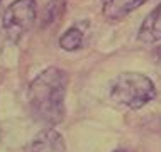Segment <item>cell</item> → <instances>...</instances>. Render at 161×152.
I'll use <instances>...</instances> for the list:
<instances>
[{"label":"cell","mask_w":161,"mask_h":152,"mask_svg":"<svg viewBox=\"0 0 161 152\" xmlns=\"http://www.w3.org/2000/svg\"><path fill=\"white\" fill-rule=\"evenodd\" d=\"M68 75L61 68L51 66L37 75L29 85L27 100L34 120L47 127L61 123L64 117V97Z\"/></svg>","instance_id":"obj_1"},{"label":"cell","mask_w":161,"mask_h":152,"mask_svg":"<svg viewBox=\"0 0 161 152\" xmlns=\"http://www.w3.org/2000/svg\"><path fill=\"white\" fill-rule=\"evenodd\" d=\"M110 97L130 110H139L156 97V88L151 78L141 73H122L112 81Z\"/></svg>","instance_id":"obj_2"},{"label":"cell","mask_w":161,"mask_h":152,"mask_svg":"<svg viewBox=\"0 0 161 152\" xmlns=\"http://www.w3.org/2000/svg\"><path fill=\"white\" fill-rule=\"evenodd\" d=\"M37 17L36 0H15L5 8L2 17L3 34L8 41L17 42L32 29Z\"/></svg>","instance_id":"obj_3"},{"label":"cell","mask_w":161,"mask_h":152,"mask_svg":"<svg viewBox=\"0 0 161 152\" xmlns=\"http://www.w3.org/2000/svg\"><path fill=\"white\" fill-rule=\"evenodd\" d=\"M64 149L66 145H64L61 134L53 127H47L29 142L25 152H64Z\"/></svg>","instance_id":"obj_4"},{"label":"cell","mask_w":161,"mask_h":152,"mask_svg":"<svg viewBox=\"0 0 161 152\" xmlns=\"http://www.w3.org/2000/svg\"><path fill=\"white\" fill-rule=\"evenodd\" d=\"M146 2L147 0H103L102 14L108 20H120Z\"/></svg>","instance_id":"obj_5"},{"label":"cell","mask_w":161,"mask_h":152,"mask_svg":"<svg viewBox=\"0 0 161 152\" xmlns=\"http://www.w3.org/2000/svg\"><path fill=\"white\" fill-rule=\"evenodd\" d=\"M137 41L144 44L161 41V3L142 20L137 32Z\"/></svg>","instance_id":"obj_6"},{"label":"cell","mask_w":161,"mask_h":152,"mask_svg":"<svg viewBox=\"0 0 161 152\" xmlns=\"http://www.w3.org/2000/svg\"><path fill=\"white\" fill-rule=\"evenodd\" d=\"M83 44V32L78 27H71L59 37V46L64 51H76Z\"/></svg>","instance_id":"obj_7"},{"label":"cell","mask_w":161,"mask_h":152,"mask_svg":"<svg viewBox=\"0 0 161 152\" xmlns=\"http://www.w3.org/2000/svg\"><path fill=\"white\" fill-rule=\"evenodd\" d=\"M64 7H66V3H64V0H51V2L46 5L44 12H42L41 27H46V25L53 24L54 20H56L59 15L63 14Z\"/></svg>","instance_id":"obj_8"},{"label":"cell","mask_w":161,"mask_h":152,"mask_svg":"<svg viewBox=\"0 0 161 152\" xmlns=\"http://www.w3.org/2000/svg\"><path fill=\"white\" fill-rule=\"evenodd\" d=\"M153 59H154L156 64H159V66H161V46H158V47H154V49H153Z\"/></svg>","instance_id":"obj_9"},{"label":"cell","mask_w":161,"mask_h":152,"mask_svg":"<svg viewBox=\"0 0 161 152\" xmlns=\"http://www.w3.org/2000/svg\"><path fill=\"white\" fill-rule=\"evenodd\" d=\"M114 152H129V150H124V149H117V150H114Z\"/></svg>","instance_id":"obj_10"},{"label":"cell","mask_w":161,"mask_h":152,"mask_svg":"<svg viewBox=\"0 0 161 152\" xmlns=\"http://www.w3.org/2000/svg\"><path fill=\"white\" fill-rule=\"evenodd\" d=\"M0 140H2V128H0Z\"/></svg>","instance_id":"obj_11"}]
</instances>
